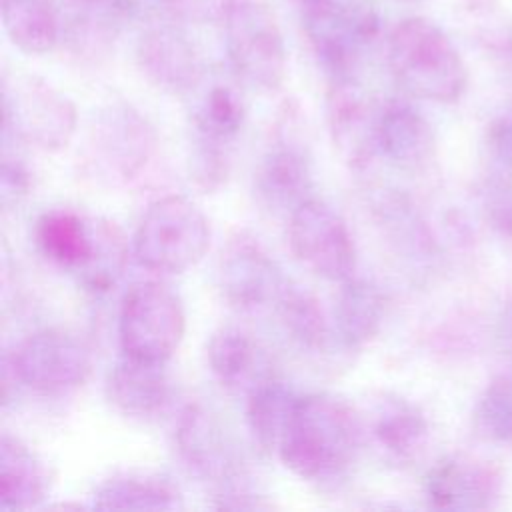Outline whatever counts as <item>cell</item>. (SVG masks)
Here are the masks:
<instances>
[{
  "label": "cell",
  "instance_id": "cell-1",
  "mask_svg": "<svg viewBox=\"0 0 512 512\" xmlns=\"http://www.w3.org/2000/svg\"><path fill=\"white\" fill-rule=\"evenodd\" d=\"M360 446V418L344 400L330 394H306L294 400L278 454L298 478L330 482L352 466Z\"/></svg>",
  "mask_w": 512,
  "mask_h": 512
},
{
  "label": "cell",
  "instance_id": "cell-2",
  "mask_svg": "<svg viewBox=\"0 0 512 512\" xmlns=\"http://www.w3.org/2000/svg\"><path fill=\"white\" fill-rule=\"evenodd\" d=\"M386 56L392 78L414 98L452 104L468 86V70L460 52L428 18L400 20L388 36Z\"/></svg>",
  "mask_w": 512,
  "mask_h": 512
},
{
  "label": "cell",
  "instance_id": "cell-3",
  "mask_svg": "<svg viewBox=\"0 0 512 512\" xmlns=\"http://www.w3.org/2000/svg\"><path fill=\"white\" fill-rule=\"evenodd\" d=\"M210 246V224L186 196H164L144 212L134 232V256L150 272L180 274L196 266Z\"/></svg>",
  "mask_w": 512,
  "mask_h": 512
},
{
  "label": "cell",
  "instance_id": "cell-4",
  "mask_svg": "<svg viewBox=\"0 0 512 512\" xmlns=\"http://www.w3.org/2000/svg\"><path fill=\"white\" fill-rule=\"evenodd\" d=\"M78 114L72 100L36 74L2 76L4 138L30 144L44 152L68 146L76 132Z\"/></svg>",
  "mask_w": 512,
  "mask_h": 512
},
{
  "label": "cell",
  "instance_id": "cell-5",
  "mask_svg": "<svg viewBox=\"0 0 512 512\" xmlns=\"http://www.w3.org/2000/svg\"><path fill=\"white\" fill-rule=\"evenodd\" d=\"M302 28L320 66L332 76H352L378 36L380 20L370 0H298Z\"/></svg>",
  "mask_w": 512,
  "mask_h": 512
},
{
  "label": "cell",
  "instance_id": "cell-6",
  "mask_svg": "<svg viewBox=\"0 0 512 512\" xmlns=\"http://www.w3.org/2000/svg\"><path fill=\"white\" fill-rule=\"evenodd\" d=\"M158 134L150 120L126 102H114L94 116L86 146L84 168L104 184H124L136 178L152 158Z\"/></svg>",
  "mask_w": 512,
  "mask_h": 512
},
{
  "label": "cell",
  "instance_id": "cell-7",
  "mask_svg": "<svg viewBox=\"0 0 512 512\" xmlns=\"http://www.w3.org/2000/svg\"><path fill=\"white\" fill-rule=\"evenodd\" d=\"M222 26L234 76L254 90H278L286 78L288 52L274 12L260 0H240Z\"/></svg>",
  "mask_w": 512,
  "mask_h": 512
},
{
  "label": "cell",
  "instance_id": "cell-8",
  "mask_svg": "<svg viewBox=\"0 0 512 512\" xmlns=\"http://www.w3.org/2000/svg\"><path fill=\"white\" fill-rule=\"evenodd\" d=\"M180 298L162 282H136L122 298L118 338L124 356L164 364L184 338Z\"/></svg>",
  "mask_w": 512,
  "mask_h": 512
},
{
  "label": "cell",
  "instance_id": "cell-9",
  "mask_svg": "<svg viewBox=\"0 0 512 512\" xmlns=\"http://www.w3.org/2000/svg\"><path fill=\"white\" fill-rule=\"evenodd\" d=\"M300 110L288 104L280 110L272 138L256 162L254 194L262 208L292 214L312 198L314 174L306 142L300 136Z\"/></svg>",
  "mask_w": 512,
  "mask_h": 512
},
{
  "label": "cell",
  "instance_id": "cell-10",
  "mask_svg": "<svg viewBox=\"0 0 512 512\" xmlns=\"http://www.w3.org/2000/svg\"><path fill=\"white\" fill-rule=\"evenodd\" d=\"M288 244L300 264L314 274L344 282L356 270V246L346 220L324 200L302 202L288 220Z\"/></svg>",
  "mask_w": 512,
  "mask_h": 512
},
{
  "label": "cell",
  "instance_id": "cell-11",
  "mask_svg": "<svg viewBox=\"0 0 512 512\" xmlns=\"http://www.w3.org/2000/svg\"><path fill=\"white\" fill-rule=\"evenodd\" d=\"M4 360L20 384L44 394L74 390L86 382L92 370L88 346L78 336L58 328L30 334Z\"/></svg>",
  "mask_w": 512,
  "mask_h": 512
},
{
  "label": "cell",
  "instance_id": "cell-12",
  "mask_svg": "<svg viewBox=\"0 0 512 512\" xmlns=\"http://www.w3.org/2000/svg\"><path fill=\"white\" fill-rule=\"evenodd\" d=\"M216 272L224 300L242 314L274 308L288 282L262 242L248 230H238L226 240Z\"/></svg>",
  "mask_w": 512,
  "mask_h": 512
},
{
  "label": "cell",
  "instance_id": "cell-13",
  "mask_svg": "<svg viewBox=\"0 0 512 512\" xmlns=\"http://www.w3.org/2000/svg\"><path fill=\"white\" fill-rule=\"evenodd\" d=\"M378 108L354 76L332 78L326 92V122L334 146L354 170L368 168L378 154Z\"/></svg>",
  "mask_w": 512,
  "mask_h": 512
},
{
  "label": "cell",
  "instance_id": "cell-14",
  "mask_svg": "<svg viewBox=\"0 0 512 512\" xmlns=\"http://www.w3.org/2000/svg\"><path fill=\"white\" fill-rule=\"evenodd\" d=\"M502 492L500 472L470 456L440 458L424 476V496L438 510H488Z\"/></svg>",
  "mask_w": 512,
  "mask_h": 512
},
{
  "label": "cell",
  "instance_id": "cell-15",
  "mask_svg": "<svg viewBox=\"0 0 512 512\" xmlns=\"http://www.w3.org/2000/svg\"><path fill=\"white\" fill-rule=\"evenodd\" d=\"M136 62L144 78L168 94H188L204 78L196 46L176 24L144 28L136 42Z\"/></svg>",
  "mask_w": 512,
  "mask_h": 512
},
{
  "label": "cell",
  "instance_id": "cell-16",
  "mask_svg": "<svg viewBox=\"0 0 512 512\" xmlns=\"http://www.w3.org/2000/svg\"><path fill=\"white\" fill-rule=\"evenodd\" d=\"M174 438L184 464L196 476L224 484L238 474V452L226 428L202 404H188L180 412Z\"/></svg>",
  "mask_w": 512,
  "mask_h": 512
},
{
  "label": "cell",
  "instance_id": "cell-17",
  "mask_svg": "<svg viewBox=\"0 0 512 512\" xmlns=\"http://www.w3.org/2000/svg\"><path fill=\"white\" fill-rule=\"evenodd\" d=\"M376 146L388 162L404 170L426 166L436 154V134L428 118L410 102L390 98L380 104Z\"/></svg>",
  "mask_w": 512,
  "mask_h": 512
},
{
  "label": "cell",
  "instance_id": "cell-18",
  "mask_svg": "<svg viewBox=\"0 0 512 512\" xmlns=\"http://www.w3.org/2000/svg\"><path fill=\"white\" fill-rule=\"evenodd\" d=\"M370 434L388 460L410 464L424 452L430 426L424 412L414 402L386 394L372 410Z\"/></svg>",
  "mask_w": 512,
  "mask_h": 512
},
{
  "label": "cell",
  "instance_id": "cell-19",
  "mask_svg": "<svg viewBox=\"0 0 512 512\" xmlns=\"http://www.w3.org/2000/svg\"><path fill=\"white\" fill-rule=\"evenodd\" d=\"M214 378L230 392L248 394L260 380L274 374L258 342L236 326L218 328L206 346Z\"/></svg>",
  "mask_w": 512,
  "mask_h": 512
},
{
  "label": "cell",
  "instance_id": "cell-20",
  "mask_svg": "<svg viewBox=\"0 0 512 512\" xmlns=\"http://www.w3.org/2000/svg\"><path fill=\"white\" fill-rule=\"evenodd\" d=\"M94 218L70 208H52L34 224V244L52 264L80 274L94 252Z\"/></svg>",
  "mask_w": 512,
  "mask_h": 512
},
{
  "label": "cell",
  "instance_id": "cell-21",
  "mask_svg": "<svg viewBox=\"0 0 512 512\" xmlns=\"http://www.w3.org/2000/svg\"><path fill=\"white\" fill-rule=\"evenodd\" d=\"M106 390L110 402L126 416L150 418L164 410L170 398V382L164 364L124 356L112 366Z\"/></svg>",
  "mask_w": 512,
  "mask_h": 512
},
{
  "label": "cell",
  "instance_id": "cell-22",
  "mask_svg": "<svg viewBox=\"0 0 512 512\" xmlns=\"http://www.w3.org/2000/svg\"><path fill=\"white\" fill-rule=\"evenodd\" d=\"M50 490L48 470L22 440L2 434L0 440V506L4 510H30Z\"/></svg>",
  "mask_w": 512,
  "mask_h": 512
},
{
  "label": "cell",
  "instance_id": "cell-23",
  "mask_svg": "<svg viewBox=\"0 0 512 512\" xmlns=\"http://www.w3.org/2000/svg\"><path fill=\"white\" fill-rule=\"evenodd\" d=\"M386 314V300L380 288L362 278L342 282L334 308V330L340 344L348 350H360L370 344Z\"/></svg>",
  "mask_w": 512,
  "mask_h": 512
},
{
  "label": "cell",
  "instance_id": "cell-24",
  "mask_svg": "<svg viewBox=\"0 0 512 512\" xmlns=\"http://www.w3.org/2000/svg\"><path fill=\"white\" fill-rule=\"evenodd\" d=\"M92 506L100 510H176L182 508V494L166 476L122 472L94 488Z\"/></svg>",
  "mask_w": 512,
  "mask_h": 512
},
{
  "label": "cell",
  "instance_id": "cell-25",
  "mask_svg": "<svg viewBox=\"0 0 512 512\" xmlns=\"http://www.w3.org/2000/svg\"><path fill=\"white\" fill-rule=\"evenodd\" d=\"M2 26L24 54H46L60 40V18L54 0H2Z\"/></svg>",
  "mask_w": 512,
  "mask_h": 512
},
{
  "label": "cell",
  "instance_id": "cell-26",
  "mask_svg": "<svg viewBox=\"0 0 512 512\" xmlns=\"http://www.w3.org/2000/svg\"><path fill=\"white\" fill-rule=\"evenodd\" d=\"M244 120L242 96L228 84H212L192 106V138L232 148Z\"/></svg>",
  "mask_w": 512,
  "mask_h": 512
},
{
  "label": "cell",
  "instance_id": "cell-27",
  "mask_svg": "<svg viewBox=\"0 0 512 512\" xmlns=\"http://www.w3.org/2000/svg\"><path fill=\"white\" fill-rule=\"evenodd\" d=\"M294 400L296 396L292 390L274 374L260 380L246 394V422L252 442L260 452L270 454L272 450H278Z\"/></svg>",
  "mask_w": 512,
  "mask_h": 512
},
{
  "label": "cell",
  "instance_id": "cell-28",
  "mask_svg": "<svg viewBox=\"0 0 512 512\" xmlns=\"http://www.w3.org/2000/svg\"><path fill=\"white\" fill-rule=\"evenodd\" d=\"M274 312L280 318L286 334L300 348L318 352L326 346L330 338L328 320L314 294L302 286H296L288 280L274 306Z\"/></svg>",
  "mask_w": 512,
  "mask_h": 512
},
{
  "label": "cell",
  "instance_id": "cell-29",
  "mask_svg": "<svg viewBox=\"0 0 512 512\" xmlns=\"http://www.w3.org/2000/svg\"><path fill=\"white\" fill-rule=\"evenodd\" d=\"M94 230V252L76 278L80 286L100 294L108 292L120 280L128 262V242L122 230L110 220L94 218Z\"/></svg>",
  "mask_w": 512,
  "mask_h": 512
},
{
  "label": "cell",
  "instance_id": "cell-30",
  "mask_svg": "<svg viewBox=\"0 0 512 512\" xmlns=\"http://www.w3.org/2000/svg\"><path fill=\"white\" fill-rule=\"evenodd\" d=\"M380 220L388 228L392 240L396 246L406 252L412 260L430 264L434 262L438 248L436 242L426 226V222L420 218V214L414 210V206L404 198H388L380 206Z\"/></svg>",
  "mask_w": 512,
  "mask_h": 512
},
{
  "label": "cell",
  "instance_id": "cell-31",
  "mask_svg": "<svg viewBox=\"0 0 512 512\" xmlns=\"http://www.w3.org/2000/svg\"><path fill=\"white\" fill-rule=\"evenodd\" d=\"M120 18L106 0L96 2V8L76 16L66 28V40L76 56L96 60L106 56L116 38Z\"/></svg>",
  "mask_w": 512,
  "mask_h": 512
},
{
  "label": "cell",
  "instance_id": "cell-32",
  "mask_svg": "<svg viewBox=\"0 0 512 512\" xmlns=\"http://www.w3.org/2000/svg\"><path fill=\"white\" fill-rule=\"evenodd\" d=\"M474 420L482 436L512 446V378L496 376L486 384L478 398Z\"/></svg>",
  "mask_w": 512,
  "mask_h": 512
},
{
  "label": "cell",
  "instance_id": "cell-33",
  "mask_svg": "<svg viewBox=\"0 0 512 512\" xmlns=\"http://www.w3.org/2000/svg\"><path fill=\"white\" fill-rule=\"evenodd\" d=\"M480 206L490 228L512 240V182L492 170L480 184Z\"/></svg>",
  "mask_w": 512,
  "mask_h": 512
},
{
  "label": "cell",
  "instance_id": "cell-34",
  "mask_svg": "<svg viewBox=\"0 0 512 512\" xmlns=\"http://www.w3.org/2000/svg\"><path fill=\"white\" fill-rule=\"evenodd\" d=\"M120 22H138L146 28L184 22L180 0H106Z\"/></svg>",
  "mask_w": 512,
  "mask_h": 512
},
{
  "label": "cell",
  "instance_id": "cell-35",
  "mask_svg": "<svg viewBox=\"0 0 512 512\" xmlns=\"http://www.w3.org/2000/svg\"><path fill=\"white\" fill-rule=\"evenodd\" d=\"M32 180L30 172L20 158H10L6 152L2 156V172H0V196L2 206L10 208L16 206L28 192Z\"/></svg>",
  "mask_w": 512,
  "mask_h": 512
},
{
  "label": "cell",
  "instance_id": "cell-36",
  "mask_svg": "<svg viewBox=\"0 0 512 512\" xmlns=\"http://www.w3.org/2000/svg\"><path fill=\"white\" fill-rule=\"evenodd\" d=\"M184 20L224 22L240 0H180Z\"/></svg>",
  "mask_w": 512,
  "mask_h": 512
},
{
  "label": "cell",
  "instance_id": "cell-37",
  "mask_svg": "<svg viewBox=\"0 0 512 512\" xmlns=\"http://www.w3.org/2000/svg\"><path fill=\"white\" fill-rule=\"evenodd\" d=\"M216 498H218L216 508H228V510H272L274 508V504L266 500V496L254 494L236 486L224 488Z\"/></svg>",
  "mask_w": 512,
  "mask_h": 512
},
{
  "label": "cell",
  "instance_id": "cell-38",
  "mask_svg": "<svg viewBox=\"0 0 512 512\" xmlns=\"http://www.w3.org/2000/svg\"><path fill=\"white\" fill-rule=\"evenodd\" d=\"M496 342L504 356L512 360V300L504 304L496 322Z\"/></svg>",
  "mask_w": 512,
  "mask_h": 512
},
{
  "label": "cell",
  "instance_id": "cell-39",
  "mask_svg": "<svg viewBox=\"0 0 512 512\" xmlns=\"http://www.w3.org/2000/svg\"><path fill=\"white\" fill-rule=\"evenodd\" d=\"M70 2H76V4H82V6H86V4H94V2H100V0H70Z\"/></svg>",
  "mask_w": 512,
  "mask_h": 512
},
{
  "label": "cell",
  "instance_id": "cell-40",
  "mask_svg": "<svg viewBox=\"0 0 512 512\" xmlns=\"http://www.w3.org/2000/svg\"><path fill=\"white\" fill-rule=\"evenodd\" d=\"M502 176H504V174H502ZM506 178H508V180H510V182H512V170H510V172H508V174H506Z\"/></svg>",
  "mask_w": 512,
  "mask_h": 512
}]
</instances>
